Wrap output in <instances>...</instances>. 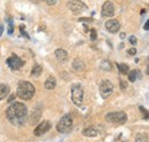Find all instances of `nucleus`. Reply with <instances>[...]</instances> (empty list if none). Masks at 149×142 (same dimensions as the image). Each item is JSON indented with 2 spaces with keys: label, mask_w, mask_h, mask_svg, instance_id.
<instances>
[{
  "label": "nucleus",
  "mask_w": 149,
  "mask_h": 142,
  "mask_svg": "<svg viewBox=\"0 0 149 142\" xmlns=\"http://www.w3.org/2000/svg\"><path fill=\"white\" fill-rule=\"evenodd\" d=\"M6 117L13 125L22 126L28 118V108L21 102H14L7 108Z\"/></svg>",
  "instance_id": "obj_1"
},
{
  "label": "nucleus",
  "mask_w": 149,
  "mask_h": 142,
  "mask_svg": "<svg viewBox=\"0 0 149 142\" xmlns=\"http://www.w3.org/2000/svg\"><path fill=\"white\" fill-rule=\"evenodd\" d=\"M36 93V88L35 86L29 83V81H19V85H17V89H16V96H19V99L22 100H31L32 96L35 95Z\"/></svg>",
  "instance_id": "obj_2"
},
{
  "label": "nucleus",
  "mask_w": 149,
  "mask_h": 142,
  "mask_svg": "<svg viewBox=\"0 0 149 142\" xmlns=\"http://www.w3.org/2000/svg\"><path fill=\"white\" fill-rule=\"evenodd\" d=\"M56 129L60 133H69L72 129V117L70 113L64 115L56 125Z\"/></svg>",
  "instance_id": "obj_3"
},
{
  "label": "nucleus",
  "mask_w": 149,
  "mask_h": 142,
  "mask_svg": "<svg viewBox=\"0 0 149 142\" xmlns=\"http://www.w3.org/2000/svg\"><path fill=\"white\" fill-rule=\"evenodd\" d=\"M106 120L112 124H125L127 122V115L123 111L109 112L106 115Z\"/></svg>",
  "instance_id": "obj_4"
},
{
  "label": "nucleus",
  "mask_w": 149,
  "mask_h": 142,
  "mask_svg": "<svg viewBox=\"0 0 149 142\" xmlns=\"http://www.w3.org/2000/svg\"><path fill=\"white\" fill-rule=\"evenodd\" d=\"M71 99L76 106H81L83 100H84V90L83 87L78 84H74L71 87Z\"/></svg>",
  "instance_id": "obj_5"
},
{
  "label": "nucleus",
  "mask_w": 149,
  "mask_h": 142,
  "mask_svg": "<svg viewBox=\"0 0 149 142\" xmlns=\"http://www.w3.org/2000/svg\"><path fill=\"white\" fill-rule=\"evenodd\" d=\"M100 94L102 99H108L113 92V84L110 80H102L100 84Z\"/></svg>",
  "instance_id": "obj_6"
},
{
  "label": "nucleus",
  "mask_w": 149,
  "mask_h": 142,
  "mask_svg": "<svg viewBox=\"0 0 149 142\" xmlns=\"http://www.w3.org/2000/svg\"><path fill=\"white\" fill-rule=\"evenodd\" d=\"M68 7L74 14H79V13H81V12L87 9V6L80 0H71V1H69L68 2Z\"/></svg>",
  "instance_id": "obj_7"
},
{
  "label": "nucleus",
  "mask_w": 149,
  "mask_h": 142,
  "mask_svg": "<svg viewBox=\"0 0 149 142\" xmlns=\"http://www.w3.org/2000/svg\"><path fill=\"white\" fill-rule=\"evenodd\" d=\"M7 64L10 69L13 70H19V68H22L24 65V61L22 58H19L17 55L13 54L8 60H7Z\"/></svg>",
  "instance_id": "obj_8"
},
{
  "label": "nucleus",
  "mask_w": 149,
  "mask_h": 142,
  "mask_svg": "<svg viewBox=\"0 0 149 142\" xmlns=\"http://www.w3.org/2000/svg\"><path fill=\"white\" fill-rule=\"evenodd\" d=\"M51 123L48 122V120H42L40 124L37 125V127L35 128V131H33V133H35V135L36 136H40V135H42L44 133H46V132H48L49 129H51Z\"/></svg>",
  "instance_id": "obj_9"
},
{
  "label": "nucleus",
  "mask_w": 149,
  "mask_h": 142,
  "mask_svg": "<svg viewBox=\"0 0 149 142\" xmlns=\"http://www.w3.org/2000/svg\"><path fill=\"white\" fill-rule=\"evenodd\" d=\"M115 14V7L111 1H106L102 6V16L104 17H111Z\"/></svg>",
  "instance_id": "obj_10"
},
{
  "label": "nucleus",
  "mask_w": 149,
  "mask_h": 142,
  "mask_svg": "<svg viewBox=\"0 0 149 142\" xmlns=\"http://www.w3.org/2000/svg\"><path fill=\"white\" fill-rule=\"evenodd\" d=\"M106 29H107V31L110 32V33H116V32L119 31L120 24H119V22H118L117 19H109V21H107V23H106Z\"/></svg>",
  "instance_id": "obj_11"
},
{
  "label": "nucleus",
  "mask_w": 149,
  "mask_h": 142,
  "mask_svg": "<svg viewBox=\"0 0 149 142\" xmlns=\"http://www.w3.org/2000/svg\"><path fill=\"white\" fill-rule=\"evenodd\" d=\"M40 116H41V108H40V104H38V106L32 110V112H31V116H30V118H29L30 124H32V125L37 124L38 122H39V119H40Z\"/></svg>",
  "instance_id": "obj_12"
},
{
  "label": "nucleus",
  "mask_w": 149,
  "mask_h": 142,
  "mask_svg": "<svg viewBox=\"0 0 149 142\" xmlns=\"http://www.w3.org/2000/svg\"><path fill=\"white\" fill-rule=\"evenodd\" d=\"M72 69L76 72H83L85 70V63L80 58H74L72 62Z\"/></svg>",
  "instance_id": "obj_13"
},
{
  "label": "nucleus",
  "mask_w": 149,
  "mask_h": 142,
  "mask_svg": "<svg viewBox=\"0 0 149 142\" xmlns=\"http://www.w3.org/2000/svg\"><path fill=\"white\" fill-rule=\"evenodd\" d=\"M55 56H56V58H57L58 61H61V62H65V61L68 60V53H67L64 49H62V48H57V49H56Z\"/></svg>",
  "instance_id": "obj_14"
},
{
  "label": "nucleus",
  "mask_w": 149,
  "mask_h": 142,
  "mask_svg": "<svg viewBox=\"0 0 149 142\" xmlns=\"http://www.w3.org/2000/svg\"><path fill=\"white\" fill-rule=\"evenodd\" d=\"M9 92H10V88H9L8 85L0 84V101L3 100V99H6L8 96V94H9Z\"/></svg>",
  "instance_id": "obj_15"
},
{
  "label": "nucleus",
  "mask_w": 149,
  "mask_h": 142,
  "mask_svg": "<svg viewBox=\"0 0 149 142\" xmlns=\"http://www.w3.org/2000/svg\"><path fill=\"white\" fill-rule=\"evenodd\" d=\"M83 135L84 136H87V138H93V136H96L97 135V131L93 128V127H87L83 131Z\"/></svg>",
  "instance_id": "obj_16"
},
{
  "label": "nucleus",
  "mask_w": 149,
  "mask_h": 142,
  "mask_svg": "<svg viewBox=\"0 0 149 142\" xmlns=\"http://www.w3.org/2000/svg\"><path fill=\"white\" fill-rule=\"evenodd\" d=\"M56 86V80L53 76L48 77L45 81V88L46 89H53Z\"/></svg>",
  "instance_id": "obj_17"
},
{
  "label": "nucleus",
  "mask_w": 149,
  "mask_h": 142,
  "mask_svg": "<svg viewBox=\"0 0 149 142\" xmlns=\"http://www.w3.org/2000/svg\"><path fill=\"white\" fill-rule=\"evenodd\" d=\"M127 74H129V80L130 81H135L136 80V78H140L141 77V73L139 72V71H135V70H133V71H129L127 72Z\"/></svg>",
  "instance_id": "obj_18"
},
{
  "label": "nucleus",
  "mask_w": 149,
  "mask_h": 142,
  "mask_svg": "<svg viewBox=\"0 0 149 142\" xmlns=\"http://www.w3.org/2000/svg\"><path fill=\"white\" fill-rule=\"evenodd\" d=\"M117 68H118L119 72H120V73H123V74H127V72L130 71L129 65H127V64H125V63H117Z\"/></svg>",
  "instance_id": "obj_19"
},
{
  "label": "nucleus",
  "mask_w": 149,
  "mask_h": 142,
  "mask_svg": "<svg viewBox=\"0 0 149 142\" xmlns=\"http://www.w3.org/2000/svg\"><path fill=\"white\" fill-rule=\"evenodd\" d=\"M41 71H42V68H41L39 64H36V65L32 68V70H31V76H32V77H38V76H40Z\"/></svg>",
  "instance_id": "obj_20"
},
{
  "label": "nucleus",
  "mask_w": 149,
  "mask_h": 142,
  "mask_svg": "<svg viewBox=\"0 0 149 142\" xmlns=\"http://www.w3.org/2000/svg\"><path fill=\"white\" fill-rule=\"evenodd\" d=\"M100 68L104 71H110L111 70V64H110V62L108 60H103L101 65H100Z\"/></svg>",
  "instance_id": "obj_21"
},
{
  "label": "nucleus",
  "mask_w": 149,
  "mask_h": 142,
  "mask_svg": "<svg viewBox=\"0 0 149 142\" xmlns=\"http://www.w3.org/2000/svg\"><path fill=\"white\" fill-rule=\"evenodd\" d=\"M135 141H136V142L147 141V138H146V135H143L142 133H140V134H138V135H136V138H135Z\"/></svg>",
  "instance_id": "obj_22"
},
{
  "label": "nucleus",
  "mask_w": 149,
  "mask_h": 142,
  "mask_svg": "<svg viewBox=\"0 0 149 142\" xmlns=\"http://www.w3.org/2000/svg\"><path fill=\"white\" fill-rule=\"evenodd\" d=\"M19 31H21V35L23 36L24 38H26V39H30V36L26 33V31H25V29L23 28V25H21V26H19Z\"/></svg>",
  "instance_id": "obj_23"
},
{
  "label": "nucleus",
  "mask_w": 149,
  "mask_h": 142,
  "mask_svg": "<svg viewBox=\"0 0 149 142\" xmlns=\"http://www.w3.org/2000/svg\"><path fill=\"white\" fill-rule=\"evenodd\" d=\"M13 31H14V28H13V22L10 21V22H9V25H8V33H9V35H12V33H13Z\"/></svg>",
  "instance_id": "obj_24"
},
{
  "label": "nucleus",
  "mask_w": 149,
  "mask_h": 142,
  "mask_svg": "<svg viewBox=\"0 0 149 142\" xmlns=\"http://www.w3.org/2000/svg\"><path fill=\"white\" fill-rule=\"evenodd\" d=\"M136 37H134V36H131L130 37V44H132V45H136Z\"/></svg>",
  "instance_id": "obj_25"
},
{
  "label": "nucleus",
  "mask_w": 149,
  "mask_h": 142,
  "mask_svg": "<svg viewBox=\"0 0 149 142\" xmlns=\"http://www.w3.org/2000/svg\"><path fill=\"white\" fill-rule=\"evenodd\" d=\"M91 39H92V40H95V39H96V30H95V29H92V30H91Z\"/></svg>",
  "instance_id": "obj_26"
},
{
  "label": "nucleus",
  "mask_w": 149,
  "mask_h": 142,
  "mask_svg": "<svg viewBox=\"0 0 149 142\" xmlns=\"http://www.w3.org/2000/svg\"><path fill=\"white\" fill-rule=\"evenodd\" d=\"M47 5H55L56 2H57V0H44Z\"/></svg>",
  "instance_id": "obj_27"
},
{
  "label": "nucleus",
  "mask_w": 149,
  "mask_h": 142,
  "mask_svg": "<svg viewBox=\"0 0 149 142\" xmlns=\"http://www.w3.org/2000/svg\"><path fill=\"white\" fill-rule=\"evenodd\" d=\"M139 109H140V110H141V111L145 113V118H146V119H148V112H147V110H146V109H143L142 106H140Z\"/></svg>",
  "instance_id": "obj_28"
},
{
  "label": "nucleus",
  "mask_w": 149,
  "mask_h": 142,
  "mask_svg": "<svg viewBox=\"0 0 149 142\" xmlns=\"http://www.w3.org/2000/svg\"><path fill=\"white\" fill-rule=\"evenodd\" d=\"M127 53H129V55H135L136 54V49L135 48H131V49L127 51Z\"/></svg>",
  "instance_id": "obj_29"
},
{
  "label": "nucleus",
  "mask_w": 149,
  "mask_h": 142,
  "mask_svg": "<svg viewBox=\"0 0 149 142\" xmlns=\"http://www.w3.org/2000/svg\"><path fill=\"white\" fill-rule=\"evenodd\" d=\"M126 87H127V84H126L125 81H123V80H122V81H120V88L126 89Z\"/></svg>",
  "instance_id": "obj_30"
},
{
  "label": "nucleus",
  "mask_w": 149,
  "mask_h": 142,
  "mask_svg": "<svg viewBox=\"0 0 149 142\" xmlns=\"http://www.w3.org/2000/svg\"><path fill=\"white\" fill-rule=\"evenodd\" d=\"M79 22H92V18H79Z\"/></svg>",
  "instance_id": "obj_31"
},
{
  "label": "nucleus",
  "mask_w": 149,
  "mask_h": 142,
  "mask_svg": "<svg viewBox=\"0 0 149 142\" xmlns=\"http://www.w3.org/2000/svg\"><path fill=\"white\" fill-rule=\"evenodd\" d=\"M143 28H145V30H146V31H148V29H149V22L148 21L145 23V26H143Z\"/></svg>",
  "instance_id": "obj_32"
},
{
  "label": "nucleus",
  "mask_w": 149,
  "mask_h": 142,
  "mask_svg": "<svg viewBox=\"0 0 149 142\" xmlns=\"http://www.w3.org/2000/svg\"><path fill=\"white\" fill-rule=\"evenodd\" d=\"M14 99H15V95H10V97L8 99V102H12Z\"/></svg>",
  "instance_id": "obj_33"
},
{
  "label": "nucleus",
  "mask_w": 149,
  "mask_h": 142,
  "mask_svg": "<svg viewBox=\"0 0 149 142\" xmlns=\"http://www.w3.org/2000/svg\"><path fill=\"white\" fill-rule=\"evenodd\" d=\"M2 32H3V26H2V24H0V36L2 35Z\"/></svg>",
  "instance_id": "obj_34"
},
{
  "label": "nucleus",
  "mask_w": 149,
  "mask_h": 142,
  "mask_svg": "<svg viewBox=\"0 0 149 142\" xmlns=\"http://www.w3.org/2000/svg\"><path fill=\"white\" fill-rule=\"evenodd\" d=\"M125 33H124V32H122V33H120V36H119V37H120V38H122V39H124V38H125Z\"/></svg>",
  "instance_id": "obj_35"
}]
</instances>
